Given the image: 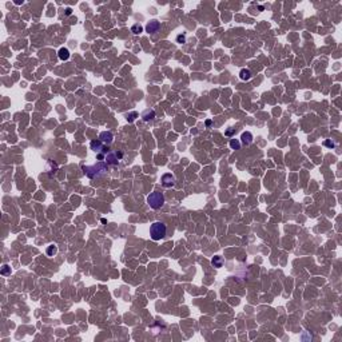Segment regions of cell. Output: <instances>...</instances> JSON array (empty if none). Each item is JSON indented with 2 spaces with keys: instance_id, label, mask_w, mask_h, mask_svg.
<instances>
[{
  "instance_id": "obj_1",
  "label": "cell",
  "mask_w": 342,
  "mask_h": 342,
  "mask_svg": "<svg viewBox=\"0 0 342 342\" xmlns=\"http://www.w3.org/2000/svg\"><path fill=\"white\" fill-rule=\"evenodd\" d=\"M82 170L90 179H94L104 175L108 171V164H107V162H99L94 166H82Z\"/></svg>"
},
{
  "instance_id": "obj_2",
  "label": "cell",
  "mask_w": 342,
  "mask_h": 342,
  "mask_svg": "<svg viewBox=\"0 0 342 342\" xmlns=\"http://www.w3.org/2000/svg\"><path fill=\"white\" fill-rule=\"evenodd\" d=\"M166 231L167 227L166 225L162 223V222H155V223L151 225L150 227V235H151L152 241H160L166 237Z\"/></svg>"
},
{
  "instance_id": "obj_3",
  "label": "cell",
  "mask_w": 342,
  "mask_h": 342,
  "mask_svg": "<svg viewBox=\"0 0 342 342\" xmlns=\"http://www.w3.org/2000/svg\"><path fill=\"white\" fill-rule=\"evenodd\" d=\"M147 203L151 209L158 210L164 205V195L159 191H154L147 197Z\"/></svg>"
},
{
  "instance_id": "obj_4",
  "label": "cell",
  "mask_w": 342,
  "mask_h": 342,
  "mask_svg": "<svg viewBox=\"0 0 342 342\" xmlns=\"http://www.w3.org/2000/svg\"><path fill=\"white\" fill-rule=\"evenodd\" d=\"M122 156H123V154L122 152H108L106 155V162H107V164H118L119 163V160L122 159Z\"/></svg>"
},
{
  "instance_id": "obj_5",
  "label": "cell",
  "mask_w": 342,
  "mask_h": 342,
  "mask_svg": "<svg viewBox=\"0 0 342 342\" xmlns=\"http://www.w3.org/2000/svg\"><path fill=\"white\" fill-rule=\"evenodd\" d=\"M99 140H100L102 143H104L106 146H108V144L112 143L114 136L110 131H103V132H100V135H99Z\"/></svg>"
},
{
  "instance_id": "obj_6",
  "label": "cell",
  "mask_w": 342,
  "mask_h": 342,
  "mask_svg": "<svg viewBox=\"0 0 342 342\" xmlns=\"http://www.w3.org/2000/svg\"><path fill=\"white\" fill-rule=\"evenodd\" d=\"M160 28V23L158 20H151L147 23V26H146V31H147L148 33H155L158 32V29Z\"/></svg>"
},
{
  "instance_id": "obj_7",
  "label": "cell",
  "mask_w": 342,
  "mask_h": 342,
  "mask_svg": "<svg viewBox=\"0 0 342 342\" xmlns=\"http://www.w3.org/2000/svg\"><path fill=\"white\" fill-rule=\"evenodd\" d=\"M91 148L94 150L95 152H106L107 150H106V144L104 143H102L100 140H92L91 142Z\"/></svg>"
},
{
  "instance_id": "obj_8",
  "label": "cell",
  "mask_w": 342,
  "mask_h": 342,
  "mask_svg": "<svg viewBox=\"0 0 342 342\" xmlns=\"http://www.w3.org/2000/svg\"><path fill=\"white\" fill-rule=\"evenodd\" d=\"M162 184L164 187H172L175 184V178H174V175H171V174H164L163 176H162Z\"/></svg>"
},
{
  "instance_id": "obj_9",
  "label": "cell",
  "mask_w": 342,
  "mask_h": 342,
  "mask_svg": "<svg viewBox=\"0 0 342 342\" xmlns=\"http://www.w3.org/2000/svg\"><path fill=\"white\" fill-rule=\"evenodd\" d=\"M241 139H242V143H243V144H246V146L250 144L251 142H253V134L249 132V131H246V132L242 134Z\"/></svg>"
},
{
  "instance_id": "obj_10",
  "label": "cell",
  "mask_w": 342,
  "mask_h": 342,
  "mask_svg": "<svg viewBox=\"0 0 342 342\" xmlns=\"http://www.w3.org/2000/svg\"><path fill=\"white\" fill-rule=\"evenodd\" d=\"M239 78L242 80H249L251 78V71L249 68H242L241 72H239Z\"/></svg>"
},
{
  "instance_id": "obj_11",
  "label": "cell",
  "mask_w": 342,
  "mask_h": 342,
  "mask_svg": "<svg viewBox=\"0 0 342 342\" xmlns=\"http://www.w3.org/2000/svg\"><path fill=\"white\" fill-rule=\"evenodd\" d=\"M57 55H59V59L60 60H67L68 57H70V51H68L67 48H60L59 52H57Z\"/></svg>"
},
{
  "instance_id": "obj_12",
  "label": "cell",
  "mask_w": 342,
  "mask_h": 342,
  "mask_svg": "<svg viewBox=\"0 0 342 342\" xmlns=\"http://www.w3.org/2000/svg\"><path fill=\"white\" fill-rule=\"evenodd\" d=\"M142 118H143L146 122L151 120V119L155 118V111H154V110H146L144 112H143V115H142Z\"/></svg>"
},
{
  "instance_id": "obj_13",
  "label": "cell",
  "mask_w": 342,
  "mask_h": 342,
  "mask_svg": "<svg viewBox=\"0 0 342 342\" xmlns=\"http://www.w3.org/2000/svg\"><path fill=\"white\" fill-rule=\"evenodd\" d=\"M142 31H143V27H142L140 24H138V23H136V24H134V26L131 27V32H132V33H135V35H138V33H140Z\"/></svg>"
},
{
  "instance_id": "obj_14",
  "label": "cell",
  "mask_w": 342,
  "mask_h": 342,
  "mask_svg": "<svg viewBox=\"0 0 342 342\" xmlns=\"http://www.w3.org/2000/svg\"><path fill=\"white\" fill-rule=\"evenodd\" d=\"M222 262H223V261H222L221 257H214L213 261H211V263H213L214 267H221V266H222Z\"/></svg>"
},
{
  "instance_id": "obj_15",
  "label": "cell",
  "mask_w": 342,
  "mask_h": 342,
  "mask_svg": "<svg viewBox=\"0 0 342 342\" xmlns=\"http://www.w3.org/2000/svg\"><path fill=\"white\" fill-rule=\"evenodd\" d=\"M230 147H231L233 150H238V148L241 147V143L237 139H231V140H230Z\"/></svg>"
},
{
  "instance_id": "obj_16",
  "label": "cell",
  "mask_w": 342,
  "mask_h": 342,
  "mask_svg": "<svg viewBox=\"0 0 342 342\" xmlns=\"http://www.w3.org/2000/svg\"><path fill=\"white\" fill-rule=\"evenodd\" d=\"M56 251H57V249L55 247V246H48L47 247V255H53V254H56Z\"/></svg>"
},
{
  "instance_id": "obj_17",
  "label": "cell",
  "mask_w": 342,
  "mask_h": 342,
  "mask_svg": "<svg viewBox=\"0 0 342 342\" xmlns=\"http://www.w3.org/2000/svg\"><path fill=\"white\" fill-rule=\"evenodd\" d=\"M10 273H11V267H8L7 265H4V266H3V269H2V274H3V275H7V274H10Z\"/></svg>"
},
{
  "instance_id": "obj_18",
  "label": "cell",
  "mask_w": 342,
  "mask_h": 342,
  "mask_svg": "<svg viewBox=\"0 0 342 342\" xmlns=\"http://www.w3.org/2000/svg\"><path fill=\"white\" fill-rule=\"evenodd\" d=\"M176 41H178V43H186V36L184 35H178L176 36Z\"/></svg>"
},
{
  "instance_id": "obj_19",
  "label": "cell",
  "mask_w": 342,
  "mask_h": 342,
  "mask_svg": "<svg viewBox=\"0 0 342 342\" xmlns=\"http://www.w3.org/2000/svg\"><path fill=\"white\" fill-rule=\"evenodd\" d=\"M135 116H136V112H131L130 115H127V119H128L130 122H132L134 119H135Z\"/></svg>"
},
{
  "instance_id": "obj_20",
  "label": "cell",
  "mask_w": 342,
  "mask_h": 342,
  "mask_svg": "<svg viewBox=\"0 0 342 342\" xmlns=\"http://www.w3.org/2000/svg\"><path fill=\"white\" fill-rule=\"evenodd\" d=\"M325 146H329V147H334V143H333V142L326 140V142H325Z\"/></svg>"
},
{
  "instance_id": "obj_21",
  "label": "cell",
  "mask_w": 342,
  "mask_h": 342,
  "mask_svg": "<svg viewBox=\"0 0 342 342\" xmlns=\"http://www.w3.org/2000/svg\"><path fill=\"white\" fill-rule=\"evenodd\" d=\"M98 158H99V160H103V158H104V156H103L102 154H99V155H98Z\"/></svg>"
},
{
  "instance_id": "obj_22",
  "label": "cell",
  "mask_w": 342,
  "mask_h": 342,
  "mask_svg": "<svg viewBox=\"0 0 342 342\" xmlns=\"http://www.w3.org/2000/svg\"><path fill=\"white\" fill-rule=\"evenodd\" d=\"M66 11H67V12H66V14H67V15H70V14H71V12H72V11H71V8H67V10H66Z\"/></svg>"
}]
</instances>
